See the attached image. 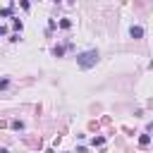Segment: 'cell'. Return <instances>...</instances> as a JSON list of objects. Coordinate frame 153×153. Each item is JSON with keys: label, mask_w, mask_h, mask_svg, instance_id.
I'll list each match as a JSON object with an SVG mask.
<instances>
[{"label": "cell", "mask_w": 153, "mask_h": 153, "mask_svg": "<svg viewBox=\"0 0 153 153\" xmlns=\"http://www.w3.org/2000/svg\"><path fill=\"white\" fill-rule=\"evenodd\" d=\"M0 153H10V151H7V148H0Z\"/></svg>", "instance_id": "cell-9"}, {"label": "cell", "mask_w": 153, "mask_h": 153, "mask_svg": "<svg viewBox=\"0 0 153 153\" xmlns=\"http://www.w3.org/2000/svg\"><path fill=\"white\" fill-rule=\"evenodd\" d=\"M96 62H98V50H93V48L76 55V65L81 69H91V67H96Z\"/></svg>", "instance_id": "cell-1"}, {"label": "cell", "mask_w": 153, "mask_h": 153, "mask_svg": "<svg viewBox=\"0 0 153 153\" xmlns=\"http://www.w3.org/2000/svg\"><path fill=\"white\" fill-rule=\"evenodd\" d=\"M0 88H2V91L10 88V79H0Z\"/></svg>", "instance_id": "cell-7"}, {"label": "cell", "mask_w": 153, "mask_h": 153, "mask_svg": "<svg viewBox=\"0 0 153 153\" xmlns=\"http://www.w3.org/2000/svg\"><path fill=\"white\" fill-rule=\"evenodd\" d=\"M139 141H141V146H148V141H151V136H148V134H143V136H141Z\"/></svg>", "instance_id": "cell-6"}, {"label": "cell", "mask_w": 153, "mask_h": 153, "mask_svg": "<svg viewBox=\"0 0 153 153\" xmlns=\"http://www.w3.org/2000/svg\"><path fill=\"white\" fill-rule=\"evenodd\" d=\"M103 143H105L103 136H93V139H91V146H103Z\"/></svg>", "instance_id": "cell-4"}, {"label": "cell", "mask_w": 153, "mask_h": 153, "mask_svg": "<svg viewBox=\"0 0 153 153\" xmlns=\"http://www.w3.org/2000/svg\"><path fill=\"white\" fill-rule=\"evenodd\" d=\"M53 2H57V5H60V2H62V0H53Z\"/></svg>", "instance_id": "cell-10"}, {"label": "cell", "mask_w": 153, "mask_h": 153, "mask_svg": "<svg viewBox=\"0 0 153 153\" xmlns=\"http://www.w3.org/2000/svg\"><path fill=\"white\" fill-rule=\"evenodd\" d=\"M69 26H72L69 19H62V22H60V29H69Z\"/></svg>", "instance_id": "cell-5"}, {"label": "cell", "mask_w": 153, "mask_h": 153, "mask_svg": "<svg viewBox=\"0 0 153 153\" xmlns=\"http://www.w3.org/2000/svg\"><path fill=\"white\" fill-rule=\"evenodd\" d=\"M53 55H55V57H62V55H65V48H62V45H55V48H53Z\"/></svg>", "instance_id": "cell-3"}, {"label": "cell", "mask_w": 153, "mask_h": 153, "mask_svg": "<svg viewBox=\"0 0 153 153\" xmlns=\"http://www.w3.org/2000/svg\"><path fill=\"white\" fill-rule=\"evenodd\" d=\"M12 127H14V129H24V122H19V120H14V122H12Z\"/></svg>", "instance_id": "cell-8"}, {"label": "cell", "mask_w": 153, "mask_h": 153, "mask_svg": "<svg viewBox=\"0 0 153 153\" xmlns=\"http://www.w3.org/2000/svg\"><path fill=\"white\" fill-rule=\"evenodd\" d=\"M129 33H131V38H134V41H141V38H143V26H139V24H136V26H131V29H129Z\"/></svg>", "instance_id": "cell-2"}]
</instances>
